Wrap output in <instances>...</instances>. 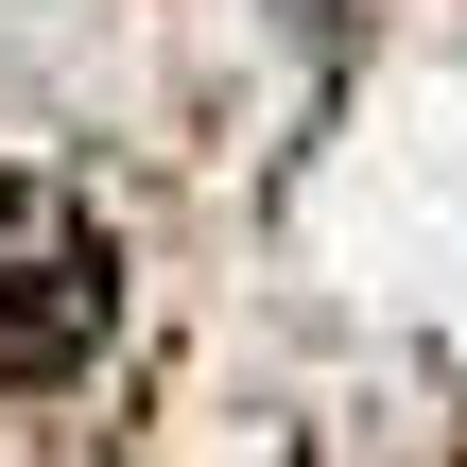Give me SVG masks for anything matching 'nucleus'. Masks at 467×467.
Wrapping results in <instances>:
<instances>
[{"mask_svg":"<svg viewBox=\"0 0 467 467\" xmlns=\"http://www.w3.org/2000/svg\"><path fill=\"white\" fill-rule=\"evenodd\" d=\"M104 225L69 208V191H0V381H69L87 347H104Z\"/></svg>","mask_w":467,"mask_h":467,"instance_id":"f257e3e1","label":"nucleus"}]
</instances>
